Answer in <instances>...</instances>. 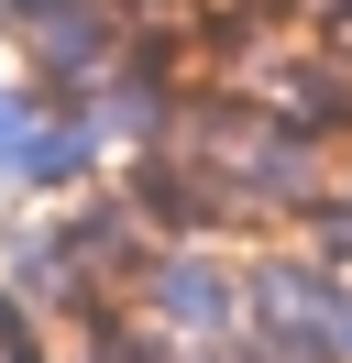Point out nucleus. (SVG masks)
<instances>
[{"mask_svg": "<svg viewBox=\"0 0 352 363\" xmlns=\"http://www.w3.org/2000/svg\"><path fill=\"white\" fill-rule=\"evenodd\" d=\"M253 99H275L286 121H308V133H330V143H352V45H297V55H275L264 77H242Z\"/></svg>", "mask_w": 352, "mask_h": 363, "instance_id": "nucleus-5", "label": "nucleus"}, {"mask_svg": "<svg viewBox=\"0 0 352 363\" xmlns=\"http://www.w3.org/2000/svg\"><path fill=\"white\" fill-rule=\"evenodd\" d=\"M132 45H143L132 0H33V11H11V55L44 99H88Z\"/></svg>", "mask_w": 352, "mask_h": 363, "instance_id": "nucleus-2", "label": "nucleus"}, {"mask_svg": "<svg viewBox=\"0 0 352 363\" xmlns=\"http://www.w3.org/2000/svg\"><path fill=\"white\" fill-rule=\"evenodd\" d=\"M0 286H22L44 319H77L88 308L77 242H66V199H22V220H0Z\"/></svg>", "mask_w": 352, "mask_h": 363, "instance_id": "nucleus-4", "label": "nucleus"}, {"mask_svg": "<svg viewBox=\"0 0 352 363\" xmlns=\"http://www.w3.org/2000/svg\"><path fill=\"white\" fill-rule=\"evenodd\" d=\"M308 253H319V264H341V275H352V177L330 187L319 209H308Z\"/></svg>", "mask_w": 352, "mask_h": 363, "instance_id": "nucleus-8", "label": "nucleus"}, {"mask_svg": "<svg viewBox=\"0 0 352 363\" xmlns=\"http://www.w3.org/2000/svg\"><path fill=\"white\" fill-rule=\"evenodd\" d=\"M0 363H55V352H44V308L22 286H0Z\"/></svg>", "mask_w": 352, "mask_h": 363, "instance_id": "nucleus-7", "label": "nucleus"}, {"mask_svg": "<svg viewBox=\"0 0 352 363\" xmlns=\"http://www.w3.org/2000/svg\"><path fill=\"white\" fill-rule=\"evenodd\" d=\"M0 11H33V0H0Z\"/></svg>", "mask_w": 352, "mask_h": 363, "instance_id": "nucleus-11", "label": "nucleus"}, {"mask_svg": "<svg viewBox=\"0 0 352 363\" xmlns=\"http://www.w3.org/2000/svg\"><path fill=\"white\" fill-rule=\"evenodd\" d=\"M77 363H231V352L165 330V319H143L132 297H88V308H77Z\"/></svg>", "mask_w": 352, "mask_h": 363, "instance_id": "nucleus-6", "label": "nucleus"}, {"mask_svg": "<svg viewBox=\"0 0 352 363\" xmlns=\"http://www.w3.org/2000/svg\"><path fill=\"white\" fill-rule=\"evenodd\" d=\"M0 55H11V11H0Z\"/></svg>", "mask_w": 352, "mask_h": 363, "instance_id": "nucleus-10", "label": "nucleus"}, {"mask_svg": "<svg viewBox=\"0 0 352 363\" xmlns=\"http://www.w3.org/2000/svg\"><path fill=\"white\" fill-rule=\"evenodd\" d=\"M121 297H132L143 319H165V330L220 341V352H231V330H242V253L209 242V231H154V253L132 264Z\"/></svg>", "mask_w": 352, "mask_h": 363, "instance_id": "nucleus-1", "label": "nucleus"}, {"mask_svg": "<svg viewBox=\"0 0 352 363\" xmlns=\"http://www.w3.org/2000/svg\"><path fill=\"white\" fill-rule=\"evenodd\" d=\"M33 111H44V89H33V77H0V165H11V143L33 133Z\"/></svg>", "mask_w": 352, "mask_h": 363, "instance_id": "nucleus-9", "label": "nucleus"}, {"mask_svg": "<svg viewBox=\"0 0 352 363\" xmlns=\"http://www.w3.org/2000/svg\"><path fill=\"white\" fill-rule=\"evenodd\" d=\"M110 177V143L88 133L77 99H44L33 133L11 143V165H0V199H88V187Z\"/></svg>", "mask_w": 352, "mask_h": 363, "instance_id": "nucleus-3", "label": "nucleus"}]
</instances>
